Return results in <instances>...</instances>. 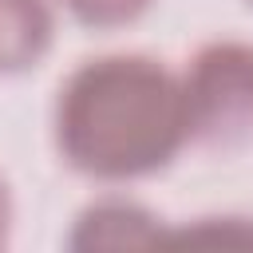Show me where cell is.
<instances>
[{"label": "cell", "mask_w": 253, "mask_h": 253, "mask_svg": "<svg viewBox=\"0 0 253 253\" xmlns=\"http://www.w3.org/2000/svg\"><path fill=\"white\" fill-rule=\"evenodd\" d=\"M51 138L63 166L91 182L154 178L190 142L182 79L138 51L83 59L59 83Z\"/></svg>", "instance_id": "obj_1"}, {"label": "cell", "mask_w": 253, "mask_h": 253, "mask_svg": "<svg viewBox=\"0 0 253 253\" xmlns=\"http://www.w3.org/2000/svg\"><path fill=\"white\" fill-rule=\"evenodd\" d=\"M190 142L233 150L253 134V43L210 40L182 67Z\"/></svg>", "instance_id": "obj_2"}, {"label": "cell", "mask_w": 253, "mask_h": 253, "mask_svg": "<svg viewBox=\"0 0 253 253\" xmlns=\"http://www.w3.org/2000/svg\"><path fill=\"white\" fill-rule=\"evenodd\" d=\"M166 225L158 213H150L142 202L130 198H99L79 210L67 249H142V245H166Z\"/></svg>", "instance_id": "obj_3"}, {"label": "cell", "mask_w": 253, "mask_h": 253, "mask_svg": "<svg viewBox=\"0 0 253 253\" xmlns=\"http://www.w3.org/2000/svg\"><path fill=\"white\" fill-rule=\"evenodd\" d=\"M55 43L51 0H0V75H24Z\"/></svg>", "instance_id": "obj_4"}, {"label": "cell", "mask_w": 253, "mask_h": 253, "mask_svg": "<svg viewBox=\"0 0 253 253\" xmlns=\"http://www.w3.org/2000/svg\"><path fill=\"white\" fill-rule=\"evenodd\" d=\"M154 0H63V8L71 12L75 24L91 28V32H115L126 28L134 20H142L150 12Z\"/></svg>", "instance_id": "obj_5"}, {"label": "cell", "mask_w": 253, "mask_h": 253, "mask_svg": "<svg viewBox=\"0 0 253 253\" xmlns=\"http://www.w3.org/2000/svg\"><path fill=\"white\" fill-rule=\"evenodd\" d=\"M8 233H12V194L8 182L0 178V245H8Z\"/></svg>", "instance_id": "obj_6"}, {"label": "cell", "mask_w": 253, "mask_h": 253, "mask_svg": "<svg viewBox=\"0 0 253 253\" xmlns=\"http://www.w3.org/2000/svg\"><path fill=\"white\" fill-rule=\"evenodd\" d=\"M245 4H249V8H253V0H245Z\"/></svg>", "instance_id": "obj_7"}]
</instances>
